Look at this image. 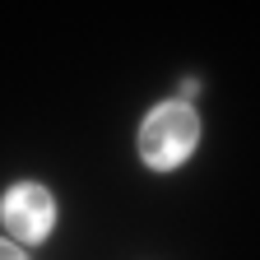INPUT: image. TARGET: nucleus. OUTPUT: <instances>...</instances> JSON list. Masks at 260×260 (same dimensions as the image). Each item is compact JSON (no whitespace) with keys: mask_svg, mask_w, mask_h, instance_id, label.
<instances>
[{"mask_svg":"<svg viewBox=\"0 0 260 260\" xmlns=\"http://www.w3.org/2000/svg\"><path fill=\"white\" fill-rule=\"evenodd\" d=\"M195 144H200V116H195V107L186 103V98L158 103L144 116V125H140V158L153 172L181 168V162L195 153Z\"/></svg>","mask_w":260,"mask_h":260,"instance_id":"f257e3e1","label":"nucleus"},{"mask_svg":"<svg viewBox=\"0 0 260 260\" xmlns=\"http://www.w3.org/2000/svg\"><path fill=\"white\" fill-rule=\"evenodd\" d=\"M0 223H5V233L14 242H28V246L47 242L51 228H56V200H51V190L38 186V181L10 186L5 200H0Z\"/></svg>","mask_w":260,"mask_h":260,"instance_id":"f03ea898","label":"nucleus"},{"mask_svg":"<svg viewBox=\"0 0 260 260\" xmlns=\"http://www.w3.org/2000/svg\"><path fill=\"white\" fill-rule=\"evenodd\" d=\"M0 260H28V255H23L14 242H0Z\"/></svg>","mask_w":260,"mask_h":260,"instance_id":"7ed1b4c3","label":"nucleus"}]
</instances>
